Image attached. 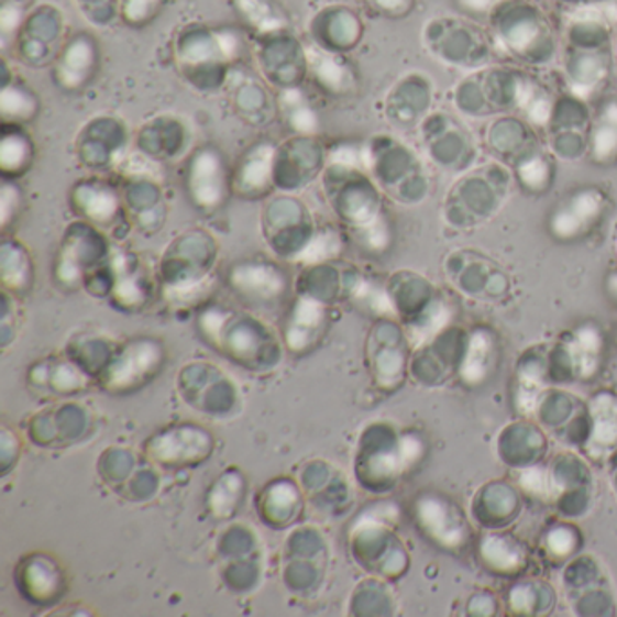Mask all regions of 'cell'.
<instances>
[{"mask_svg":"<svg viewBox=\"0 0 617 617\" xmlns=\"http://www.w3.org/2000/svg\"><path fill=\"white\" fill-rule=\"evenodd\" d=\"M16 103V108L13 109L10 117L5 118L4 123H13V125H19V123L27 122L30 118H33L36 109H38V102L36 98L27 92V89H22V87L15 86L13 89L10 87H4V92H2V100H0V106L2 109L10 108Z\"/></svg>","mask_w":617,"mask_h":617,"instance_id":"cell-8","label":"cell"},{"mask_svg":"<svg viewBox=\"0 0 617 617\" xmlns=\"http://www.w3.org/2000/svg\"><path fill=\"white\" fill-rule=\"evenodd\" d=\"M276 147L268 142H257L246 148L232 168V190L235 195L260 198L276 187Z\"/></svg>","mask_w":617,"mask_h":617,"instance_id":"cell-3","label":"cell"},{"mask_svg":"<svg viewBox=\"0 0 617 617\" xmlns=\"http://www.w3.org/2000/svg\"><path fill=\"white\" fill-rule=\"evenodd\" d=\"M277 114L286 123V128L297 136H316L319 131V114L307 95L290 87L283 89L277 97Z\"/></svg>","mask_w":617,"mask_h":617,"instance_id":"cell-4","label":"cell"},{"mask_svg":"<svg viewBox=\"0 0 617 617\" xmlns=\"http://www.w3.org/2000/svg\"><path fill=\"white\" fill-rule=\"evenodd\" d=\"M288 330L286 337L291 346H308L310 339H316L324 330L327 322V310L321 302L301 299L296 307L291 308L288 316Z\"/></svg>","mask_w":617,"mask_h":617,"instance_id":"cell-5","label":"cell"},{"mask_svg":"<svg viewBox=\"0 0 617 617\" xmlns=\"http://www.w3.org/2000/svg\"><path fill=\"white\" fill-rule=\"evenodd\" d=\"M33 162V142L19 125L4 123V136L0 145V165L5 179L26 173Z\"/></svg>","mask_w":617,"mask_h":617,"instance_id":"cell-6","label":"cell"},{"mask_svg":"<svg viewBox=\"0 0 617 617\" xmlns=\"http://www.w3.org/2000/svg\"><path fill=\"white\" fill-rule=\"evenodd\" d=\"M311 71L316 78L317 87H321L322 91L339 98L342 92L350 89V80L344 78L341 64H335L333 67L332 58H324L321 62H311Z\"/></svg>","mask_w":617,"mask_h":617,"instance_id":"cell-7","label":"cell"},{"mask_svg":"<svg viewBox=\"0 0 617 617\" xmlns=\"http://www.w3.org/2000/svg\"><path fill=\"white\" fill-rule=\"evenodd\" d=\"M327 164L328 151L322 148L316 136L294 134L290 140L276 147V165H274L276 185L286 176H290L291 185L299 181L308 184L311 179H316L317 174H321Z\"/></svg>","mask_w":617,"mask_h":617,"instance_id":"cell-2","label":"cell"},{"mask_svg":"<svg viewBox=\"0 0 617 617\" xmlns=\"http://www.w3.org/2000/svg\"><path fill=\"white\" fill-rule=\"evenodd\" d=\"M185 190L199 209H220L232 190V168L224 162L220 147L199 145L185 156Z\"/></svg>","mask_w":617,"mask_h":617,"instance_id":"cell-1","label":"cell"}]
</instances>
